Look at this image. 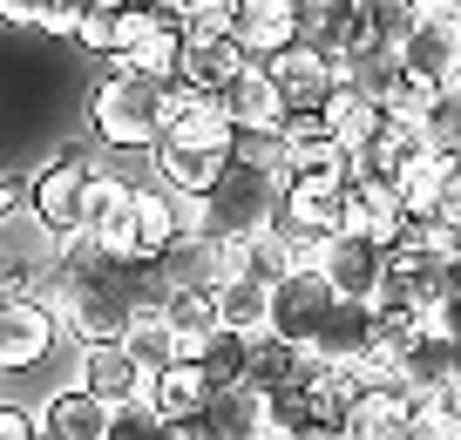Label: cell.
Wrapping results in <instances>:
<instances>
[{
    "mask_svg": "<svg viewBox=\"0 0 461 440\" xmlns=\"http://www.w3.org/2000/svg\"><path fill=\"white\" fill-rule=\"evenodd\" d=\"M265 68H272V82L285 88L292 109H326V95L339 88V61H332L326 48H312V41H292L285 55H272Z\"/></svg>",
    "mask_w": 461,
    "mask_h": 440,
    "instance_id": "14",
    "label": "cell"
},
{
    "mask_svg": "<svg viewBox=\"0 0 461 440\" xmlns=\"http://www.w3.org/2000/svg\"><path fill=\"white\" fill-rule=\"evenodd\" d=\"M434 217L461 230V163H455V170H447V190H441V211H434Z\"/></svg>",
    "mask_w": 461,
    "mask_h": 440,
    "instance_id": "41",
    "label": "cell"
},
{
    "mask_svg": "<svg viewBox=\"0 0 461 440\" xmlns=\"http://www.w3.org/2000/svg\"><path fill=\"white\" fill-rule=\"evenodd\" d=\"M95 400H109V407H122V400H143L149 393V366L130 353V346H82V380Z\"/></svg>",
    "mask_w": 461,
    "mask_h": 440,
    "instance_id": "16",
    "label": "cell"
},
{
    "mask_svg": "<svg viewBox=\"0 0 461 440\" xmlns=\"http://www.w3.org/2000/svg\"><path fill=\"white\" fill-rule=\"evenodd\" d=\"M278 203H285V184H278V176L230 163V176L203 197V238L251 244V238H265V230H278Z\"/></svg>",
    "mask_w": 461,
    "mask_h": 440,
    "instance_id": "2",
    "label": "cell"
},
{
    "mask_svg": "<svg viewBox=\"0 0 461 440\" xmlns=\"http://www.w3.org/2000/svg\"><path fill=\"white\" fill-rule=\"evenodd\" d=\"M312 346H292L278 339V332H258L251 339V386H265V393H292V386L312 380Z\"/></svg>",
    "mask_w": 461,
    "mask_h": 440,
    "instance_id": "20",
    "label": "cell"
},
{
    "mask_svg": "<svg viewBox=\"0 0 461 440\" xmlns=\"http://www.w3.org/2000/svg\"><path fill=\"white\" fill-rule=\"evenodd\" d=\"M374 353L380 339H374V305L366 299H339L326 312V326L312 332V359H326V366H366Z\"/></svg>",
    "mask_w": 461,
    "mask_h": 440,
    "instance_id": "11",
    "label": "cell"
},
{
    "mask_svg": "<svg viewBox=\"0 0 461 440\" xmlns=\"http://www.w3.org/2000/svg\"><path fill=\"white\" fill-rule=\"evenodd\" d=\"M420 129H428V149H434V157L461 163V82L434 95V109H428V122H420Z\"/></svg>",
    "mask_w": 461,
    "mask_h": 440,
    "instance_id": "35",
    "label": "cell"
},
{
    "mask_svg": "<svg viewBox=\"0 0 461 440\" xmlns=\"http://www.w3.org/2000/svg\"><path fill=\"white\" fill-rule=\"evenodd\" d=\"M312 265L332 278L339 299H366V305H374L380 292H387V244H374V238H346V230H339L332 244H319Z\"/></svg>",
    "mask_w": 461,
    "mask_h": 440,
    "instance_id": "8",
    "label": "cell"
},
{
    "mask_svg": "<svg viewBox=\"0 0 461 440\" xmlns=\"http://www.w3.org/2000/svg\"><path fill=\"white\" fill-rule=\"evenodd\" d=\"M82 21H88V0H41V21H34V28L55 34V41H75Z\"/></svg>",
    "mask_w": 461,
    "mask_h": 440,
    "instance_id": "39",
    "label": "cell"
},
{
    "mask_svg": "<svg viewBox=\"0 0 461 440\" xmlns=\"http://www.w3.org/2000/svg\"><path fill=\"white\" fill-rule=\"evenodd\" d=\"M0 440H41V420H28V407L0 400Z\"/></svg>",
    "mask_w": 461,
    "mask_h": 440,
    "instance_id": "40",
    "label": "cell"
},
{
    "mask_svg": "<svg viewBox=\"0 0 461 440\" xmlns=\"http://www.w3.org/2000/svg\"><path fill=\"white\" fill-rule=\"evenodd\" d=\"M258 440H272V434H258Z\"/></svg>",
    "mask_w": 461,
    "mask_h": 440,
    "instance_id": "50",
    "label": "cell"
},
{
    "mask_svg": "<svg viewBox=\"0 0 461 440\" xmlns=\"http://www.w3.org/2000/svg\"><path fill=\"white\" fill-rule=\"evenodd\" d=\"M109 400H95L88 386H61V393H48L41 407V434L48 440H109Z\"/></svg>",
    "mask_w": 461,
    "mask_h": 440,
    "instance_id": "19",
    "label": "cell"
},
{
    "mask_svg": "<svg viewBox=\"0 0 461 440\" xmlns=\"http://www.w3.org/2000/svg\"><path fill=\"white\" fill-rule=\"evenodd\" d=\"M380 122H387V109H380L374 95H360L353 82H339V88L326 95V129H332V142H339L346 157H353L360 142H374V136H380Z\"/></svg>",
    "mask_w": 461,
    "mask_h": 440,
    "instance_id": "24",
    "label": "cell"
},
{
    "mask_svg": "<svg viewBox=\"0 0 461 440\" xmlns=\"http://www.w3.org/2000/svg\"><path fill=\"white\" fill-rule=\"evenodd\" d=\"M61 332V305L55 299H14L0 305V373H34L55 353Z\"/></svg>",
    "mask_w": 461,
    "mask_h": 440,
    "instance_id": "6",
    "label": "cell"
},
{
    "mask_svg": "<svg viewBox=\"0 0 461 440\" xmlns=\"http://www.w3.org/2000/svg\"><path fill=\"white\" fill-rule=\"evenodd\" d=\"M455 265H461V251H455Z\"/></svg>",
    "mask_w": 461,
    "mask_h": 440,
    "instance_id": "49",
    "label": "cell"
},
{
    "mask_svg": "<svg viewBox=\"0 0 461 440\" xmlns=\"http://www.w3.org/2000/svg\"><path fill=\"white\" fill-rule=\"evenodd\" d=\"M163 427H170V420H163V413H157V400H122V407H115L109 413V440H163Z\"/></svg>",
    "mask_w": 461,
    "mask_h": 440,
    "instance_id": "36",
    "label": "cell"
},
{
    "mask_svg": "<svg viewBox=\"0 0 461 440\" xmlns=\"http://www.w3.org/2000/svg\"><path fill=\"white\" fill-rule=\"evenodd\" d=\"M184 238H197V230H190V197H184V190H170V184H136L130 251L149 257V265H163Z\"/></svg>",
    "mask_w": 461,
    "mask_h": 440,
    "instance_id": "5",
    "label": "cell"
},
{
    "mask_svg": "<svg viewBox=\"0 0 461 440\" xmlns=\"http://www.w3.org/2000/svg\"><path fill=\"white\" fill-rule=\"evenodd\" d=\"M312 400H305V386H292V393H272V420H265V434L272 440H299V434H312Z\"/></svg>",
    "mask_w": 461,
    "mask_h": 440,
    "instance_id": "37",
    "label": "cell"
},
{
    "mask_svg": "<svg viewBox=\"0 0 461 440\" xmlns=\"http://www.w3.org/2000/svg\"><path fill=\"white\" fill-rule=\"evenodd\" d=\"M265 420H272V393L265 386H230V393H211V407H203V427H211L217 440H258Z\"/></svg>",
    "mask_w": 461,
    "mask_h": 440,
    "instance_id": "22",
    "label": "cell"
},
{
    "mask_svg": "<svg viewBox=\"0 0 461 440\" xmlns=\"http://www.w3.org/2000/svg\"><path fill=\"white\" fill-rule=\"evenodd\" d=\"M401 190L393 184H366V176H353V184L339 190V230L346 238H374L393 251V238H401Z\"/></svg>",
    "mask_w": 461,
    "mask_h": 440,
    "instance_id": "13",
    "label": "cell"
},
{
    "mask_svg": "<svg viewBox=\"0 0 461 440\" xmlns=\"http://www.w3.org/2000/svg\"><path fill=\"white\" fill-rule=\"evenodd\" d=\"M346 440H407V393H380L366 386L353 420H346Z\"/></svg>",
    "mask_w": 461,
    "mask_h": 440,
    "instance_id": "28",
    "label": "cell"
},
{
    "mask_svg": "<svg viewBox=\"0 0 461 440\" xmlns=\"http://www.w3.org/2000/svg\"><path fill=\"white\" fill-rule=\"evenodd\" d=\"M434 332H447V339H461V292H455V299L441 305V312H434Z\"/></svg>",
    "mask_w": 461,
    "mask_h": 440,
    "instance_id": "43",
    "label": "cell"
},
{
    "mask_svg": "<svg viewBox=\"0 0 461 440\" xmlns=\"http://www.w3.org/2000/svg\"><path fill=\"white\" fill-rule=\"evenodd\" d=\"M455 353H461V346L447 339V332H428V339H420L414 353H401V359H393V366H401V393H407V400L455 393Z\"/></svg>",
    "mask_w": 461,
    "mask_h": 440,
    "instance_id": "23",
    "label": "cell"
},
{
    "mask_svg": "<svg viewBox=\"0 0 461 440\" xmlns=\"http://www.w3.org/2000/svg\"><path fill=\"white\" fill-rule=\"evenodd\" d=\"M41 440H48V434H41Z\"/></svg>",
    "mask_w": 461,
    "mask_h": 440,
    "instance_id": "52",
    "label": "cell"
},
{
    "mask_svg": "<svg viewBox=\"0 0 461 440\" xmlns=\"http://www.w3.org/2000/svg\"><path fill=\"white\" fill-rule=\"evenodd\" d=\"M245 68H251V55H245V41H238V34H190L184 68H176V75H184L197 95H211V102H217Z\"/></svg>",
    "mask_w": 461,
    "mask_h": 440,
    "instance_id": "15",
    "label": "cell"
},
{
    "mask_svg": "<svg viewBox=\"0 0 461 440\" xmlns=\"http://www.w3.org/2000/svg\"><path fill=\"white\" fill-rule=\"evenodd\" d=\"M455 346H461V339H455ZM455 400H461V353H455Z\"/></svg>",
    "mask_w": 461,
    "mask_h": 440,
    "instance_id": "48",
    "label": "cell"
},
{
    "mask_svg": "<svg viewBox=\"0 0 461 440\" xmlns=\"http://www.w3.org/2000/svg\"><path fill=\"white\" fill-rule=\"evenodd\" d=\"M149 7H157V0H149Z\"/></svg>",
    "mask_w": 461,
    "mask_h": 440,
    "instance_id": "51",
    "label": "cell"
},
{
    "mask_svg": "<svg viewBox=\"0 0 461 440\" xmlns=\"http://www.w3.org/2000/svg\"><path fill=\"white\" fill-rule=\"evenodd\" d=\"M0 21H7V28H34V21H41V0H0Z\"/></svg>",
    "mask_w": 461,
    "mask_h": 440,
    "instance_id": "42",
    "label": "cell"
},
{
    "mask_svg": "<svg viewBox=\"0 0 461 440\" xmlns=\"http://www.w3.org/2000/svg\"><path fill=\"white\" fill-rule=\"evenodd\" d=\"M21 203H28V190H21L14 176H0V224H7V217H14Z\"/></svg>",
    "mask_w": 461,
    "mask_h": 440,
    "instance_id": "44",
    "label": "cell"
},
{
    "mask_svg": "<svg viewBox=\"0 0 461 440\" xmlns=\"http://www.w3.org/2000/svg\"><path fill=\"white\" fill-rule=\"evenodd\" d=\"M217 319H224V332H245V339L272 332V284H258V278L217 284Z\"/></svg>",
    "mask_w": 461,
    "mask_h": 440,
    "instance_id": "26",
    "label": "cell"
},
{
    "mask_svg": "<svg viewBox=\"0 0 461 440\" xmlns=\"http://www.w3.org/2000/svg\"><path fill=\"white\" fill-rule=\"evenodd\" d=\"M238 163L285 184V136H238Z\"/></svg>",
    "mask_w": 461,
    "mask_h": 440,
    "instance_id": "38",
    "label": "cell"
},
{
    "mask_svg": "<svg viewBox=\"0 0 461 440\" xmlns=\"http://www.w3.org/2000/svg\"><path fill=\"white\" fill-rule=\"evenodd\" d=\"M130 211H136V184L95 163V176H88V203H82V230L102 238V244H115V251H130Z\"/></svg>",
    "mask_w": 461,
    "mask_h": 440,
    "instance_id": "17",
    "label": "cell"
},
{
    "mask_svg": "<svg viewBox=\"0 0 461 440\" xmlns=\"http://www.w3.org/2000/svg\"><path fill=\"white\" fill-rule=\"evenodd\" d=\"M401 61L420 82L455 88L461 82V14H420V28H414V41L401 48Z\"/></svg>",
    "mask_w": 461,
    "mask_h": 440,
    "instance_id": "12",
    "label": "cell"
},
{
    "mask_svg": "<svg viewBox=\"0 0 461 440\" xmlns=\"http://www.w3.org/2000/svg\"><path fill=\"white\" fill-rule=\"evenodd\" d=\"M184 48H190V28H176V21H163L157 34H149L136 55H122L115 68L130 75H149V82H176V68H184Z\"/></svg>",
    "mask_w": 461,
    "mask_h": 440,
    "instance_id": "29",
    "label": "cell"
},
{
    "mask_svg": "<svg viewBox=\"0 0 461 440\" xmlns=\"http://www.w3.org/2000/svg\"><path fill=\"white\" fill-rule=\"evenodd\" d=\"M428 332H434V312H420V305H407V299H380L374 305V339H380V353H387V359L414 353Z\"/></svg>",
    "mask_w": 461,
    "mask_h": 440,
    "instance_id": "27",
    "label": "cell"
},
{
    "mask_svg": "<svg viewBox=\"0 0 461 440\" xmlns=\"http://www.w3.org/2000/svg\"><path fill=\"white\" fill-rule=\"evenodd\" d=\"M339 305V292H332V278L319 265H299L285 284H272V332L292 346H312V332L326 326V312Z\"/></svg>",
    "mask_w": 461,
    "mask_h": 440,
    "instance_id": "7",
    "label": "cell"
},
{
    "mask_svg": "<svg viewBox=\"0 0 461 440\" xmlns=\"http://www.w3.org/2000/svg\"><path fill=\"white\" fill-rule=\"evenodd\" d=\"M278 238H285L292 251L312 265L319 244L339 238V197H326V190H305V184H285V203H278Z\"/></svg>",
    "mask_w": 461,
    "mask_h": 440,
    "instance_id": "10",
    "label": "cell"
},
{
    "mask_svg": "<svg viewBox=\"0 0 461 440\" xmlns=\"http://www.w3.org/2000/svg\"><path fill=\"white\" fill-rule=\"evenodd\" d=\"M217 102H224V115L238 122V136H278V129H285V115H292L285 88L272 82V68H265V61H251V68L238 75Z\"/></svg>",
    "mask_w": 461,
    "mask_h": 440,
    "instance_id": "9",
    "label": "cell"
},
{
    "mask_svg": "<svg viewBox=\"0 0 461 440\" xmlns=\"http://www.w3.org/2000/svg\"><path fill=\"white\" fill-rule=\"evenodd\" d=\"M299 440H346L339 427H312V434H299Z\"/></svg>",
    "mask_w": 461,
    "mask_h": 440,
    "instance_id": "47",
    "label": "cell"
},
{
    "mask_svg": "<svg viewBox=\"0 0 461 440\" xmlns=\"http://www.w3.org/2000/svg\"><path fill=\"white\" fill-rule=\"evenodd\" d=\"M130 353L143 359L149 373H163L176 359V326H170V305H136V326H130Z\"/></svg>",
    "mask_w": 461,
    "mask_h": 440,
    "instance_id": "30",
    "label": "cell"
},
{
    "mask_svg": "<svg viewBox=\"0 0 461 440\" xmlns=\"http://www.w3.org/2000/svg\"><path fill=\"white\" fill-rule=\"evenodd\" d=\"M299 265H305V257L292 251L278 230H265V238H251V244H245V278H258V284H285Z\"/></svg>",
    "mask_w": 461,
    "mask_h": 440,
    "instance_id": "34",
    "label": "cell"
},
{
    "mask_svg": "<svg viewBox=\"0 0 461 440\" xmlns=\"http://www.w3.org/2000/svg\"><path fill=\"white\" fill-rule=\"evenodd\" d=\"M88 176H95V163H88L82 149H61V157H55V163H48V170H41V176H34V184H28L34 224H41L48 238H75V230H82Z\"/></svg>",
    "mask_w": 461,
    "mask_h": 440,
    "instance_id": "4",
    "label": "cell"
},
{
    "mask_svg": "<svg viewBox=\"0 0 461 440\" xmlns=\"http://www.w3.org/2000/svg\"><path fill=\"white\" fill-rule=\"evenodd\" d=\"M447 170H455L447 157L420 149L414 170L401 176V211H407V217H434V211H441V190H447Z\"/></svg>",
    "mask_w": 461,
    "mask_h": 440,
    "instance_id": "31",
    "label": "cell"
},
{
    "mask_svg": "<svg viewBox=\"0 0 461 440\" xmlns=\"http://www.w3.org/2000/svg\"><path fill=\"white\" fill-rule=\"evenodd\" d=\"M176 122L170 109V82H149V75H130V68H102L95 88H88V129H95L102 149H122V157H136V149H149L157 157L163 129Z\"/></svg>",
    "mask_w": 461,
    "mask_h": 440,
    "instance_id": "1",
    "label": "cell"
},
{
    "mask_svg": "<svg viewBox=\"0 0 461 440\" xmlns=\"http://www.w3.org/2000/svg\"><path fill=\"white\" fill-rule=\"evenodd\" d=\"M122 7H136V0H88V14H122Z\"/></svg>",
    "mask_w": 461,
    "mask_h": 440,
    "instance_id": "46",
    "label": "cell"
},
{
    "mask_svg": "<svg viewBox=\"0 0 461 440\" xmlns=\"http://www.w3.org/2000/svg\"><path fill=\"white\" fill-rule=\"evenodd\" d=\"M157 149H184V157H238V122L224 115V102H197L163 129Z\"/></svg>",
    "mask_w": 461,
    "mask_h": 440,
    "instance_id": "18",
    "label": "cell"
},
{
    "mask_svg": "<svg viewBox=\"0 0 461 440\" xmlns=\"http://www.w3.org/2000/svg\"><path fill=\"white\" fill-rule=\"evenodd\" d=\"M115 257H122V251H115ZM55 305H61V326H68L82 346H130L136 292H130V278H115V265L102 271V278L55 284Z\"/></svg>",
    "mask_w": 461,
    "mask_h": 440,
    "instance_id": "3",
    "label": "cell"
},
{
    "mask_svg": "<svg viewBox=\"0 0 461 440\" xmlns=\"http://www.w3.org/2000/svg\"><path fill=\"white\" fill-rule=\"evenodd\" d=\"M407 440H461V400L455 393L407 400Z\"/></svg>",
    "mask_w": 461,
    "mask_h": 440,
    "instance_id": "33",
    "label": "cell"
},
{
    "mask_svg": "<svg viewBox=\"0 0 461 440\" xmlns=\"http://www.w3.org/2000/svg\"><path fill=\"white\" fill-rule=\"evenodd\" d=\"M420 14H461V0H414Z\"/></svg>",
    "mask_w": 461,
    "mask_h": 440,
    "instance_id": "45",
    "label": "cell"
},
{
    "mask_svg": "<svg viewBox=\"0 0 461 440\" xmlns=\"http://www.w3.org/2000/svg\"><path fill=\"white\" fill-rule=\"evenodd\" d=\"M360 393H366L360 373H353V366H326V359H319L312 380H305L312 420H319V427H339V434H346V420H353V407H360Z\"/></svg>",
    "mask_w": 461,
    "mask_h": 440,
    "instance_id": "25",
    "label": "cell"
},
{
    "mask_svg": "<svg viewBox=\"0 0 461 440\" xmlns=\"http://www.w3.org/2000/svg\"><path fill=\"white\" fill-rule=\"evenodd\" d=\"M217 386L203 380L197 359H170L163 373H149V400H157L163 420H203V407H211Z\"/></svg>",
    "mask_w": 461,
    "mask_h": 440,
    "instance_id": "21",
    "label": "cell"
},
{
    "mask_svg": "<svg viewBox=\"0 0 461 440\" xmlns=\"http://www.w3.org/2000/svg\"><path fill=\"white\" fill-rule=\"evenodd\" d=\"M197 366H203V380H211L217 393H230V386L251 380V339H245V332H217V339L203 346Z\"/></svg>",
    "mask_w": 461,
    "mask_h": 440,
    "instance_id": "32",
    "label": "cell"
}]
</instances>
